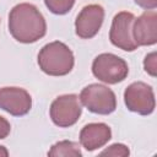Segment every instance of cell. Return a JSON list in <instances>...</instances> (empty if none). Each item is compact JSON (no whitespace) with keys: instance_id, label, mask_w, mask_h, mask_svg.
I'll use <instances>...</instances> for the list:
<instances>
[{"instance_id":"10","label":"cell","mask_w":157,"mask_h":157,"mask_svg":"<svg viewBox=\"0 0 157 157\" xmlns=\"http://www.w3.org/2000/svg\"><path fill=\"white\" fill-rule=\"evenodd\" d=\"M132 34L137 45H153L157 43V13L155 10H147L135 18Z\"/></svg>"},{"instance_id":"15","label":"cell","mask_w":157,"mask_h":157,"mask_svg":"<svg viewBox=\"0 0 157 157\" xmlns=\"http://www.w3.org/2000/svg\"><path fill=\"white\" fill-rule=\"evenodd\" d=\"M144 69L152 77H155L157 75V53L156 52H152V53H150L145 56Z\"/></svg>"},{"instance_id":"12","label":"cell","mask_w":157,"mask_h":157,"mask_svg":"<svg viewBox=\"0 0 157 157\" xmlns=\"http://www.w3.org/2000/svg\"><path fill=\"white\" fill-rule=\"evenodd\" d=\"M48 156L50 157H81L82 152L78 144L69 140H63L54 144L48 151Z\"/></svg>"},{"instance_id":"16","label":"cell","mask_w":157,"mask_h":157,"mask_svg":"<svg viewBox=\"0 0 157 157\" xmlns=\"http://www.w3.org/2000/svg\"><path fill=\"white\" fill-rule=\"evenodd\" d=\"M10 131H11V125H10V123H9L4 117L0 115V140L6 139V137L9 136V134H10Z\"/></svg>"},{"instance_id":"2","label":"cell","mask_w":157,"mask_h":157,"mask_svg":"<svg viewBox=\"0 0 157 157\" xmlns=\"http://www.w3.org/2000/svg\"><path fill=\"white\" fill-rule=\"evenodd\" d=\"M75 64L71 49L63 42L54 40L45 44L38 53V65L40 70L50 76L67 75Z\"/></svg>"},{"instance_id":"8","label":"cell","mask_w":157,"mask_h":157,"mask_svg":"<svg viewBox=\"0 0 157 157\" xmlns=\"http://www.w3.org/2000/svg\"><path fill=\"white\" fill-rule=\"evenodd\" d=\"M104 20V9L98 4L82 7L75 21V32L82 39L93 38L101 29Z\"/></svg>"},{"instance_id":"3","label":"cell","mask_w":157,"mask_h":157,"mask_svg":"<svg viewBox=\"0 0 157 157\" xmlns=\"http://www.w3.org/2000/svg\"><path fill=\"white\" fill-rule=\"evenodd\" d=\"M80 102L91 113L108 115L113 113L117 108L115 93L104 85L91 83L82 88L80 96Z\"/></svg>"},{"instance_id":"9","label":"cell","mask_w":157,"mask_h":157,"mask_svg":"<svg viewBox=\"0 0 157 157\" xmlns=\"http://www.w3.org/2000/svg\"><path fill=\"white\" fill-rule=\"evenodd\" d=\"M32 108L31 94L21 87L0 88V109L13 117L26 115Z\"/></svg>"},{"instance_id":"13","label":"cell","mask_w":157,"mask_h":157,"mask_svg":"<svg viewBox=\"0 0 157 157\" xmlns=\"http://www.w3.org/2000/svg\"><path fill=\"white\" fill-rule=\"evenodd\" d=\"M44 4L50 12L55 15H65L72 9L75 0H44Z\"/></svg>"},{"instance_id":"14","label":"cell","mask_w":157,"mask_h":157,"mask_svg":"<svg viewBox=\"0 0 157 157\" xmlns=\"http://www.w3.org/2000/svg\"><path fill=\"white\" fill-rule=\"evenodd\" d=\"M130 155L128 146L124 144H113L99 152V156H113V157H126Z\"/></svg>"},{"instance_id":"11","label":"cell","mask_w":157,"mask_h":157,"mask_svg":"<svg viewBox=\"0 0 157 157\" xmlns=\"http://www.w3.org/2000/svg\"><path fill=\"white\" fill-rule=\"evenodd\" d=\"M112 139V130L104 123H90L80 131V144L87 151L103 147Z\"/></svg>"},{"instance_id":"17","label":"cell","mask_w":157,"mask_h":157,"mask_svg":"<svg viewBox=\"0 0 157 157\" xmlns=\"http://www.w3.org/2000/svg\"><path fill=\"white\" fill-rule=\"evenodd\" d=\"M136 5L145 10H155L157 7V0H134Z\"/></svg>"},{"instance_id":"4","label":"cell","mask_w":157,"mask_h":157,"mask_svg":"<svg viewBox=\"0 0 157 157\" xmlns=\"http://www.w3.org/2000/svg\"><path fill=\"white\" fill-rule=\"evenodd\" d=\"M92 74L104 83L115 85L126 78L129 66L120 56L112 53H102L92 63Z\"/></svg>"},{"instance_id":"5","label":"cell","mask_w":157,"mask_h":157,"mask_svg":"<svg viewBox=\"0 0 157 157\" xmlns=\"http://www.w3.org/2000/svg\"><path fill=\"white\" fill-rule=\"evenodd\" d=\"M82 113V104L77 94H63L56 97L49 109L52 121L59 128H69L77 123Z\"/></svg>"},{"instance_id":"18","label":"cell","mask_w":157,"mask_h":157,"mask_svg":"<svg viewBox=\"0 0 157 157\" xmlns=\"http://www.w3.org/2000/svg\"><path fill=\"white\" fill-rule=\"evenodd\" d=\"M9 156V151L6 150L5 146H0V157H7Z\"/></svg>"},{"instance_id":"1","label":"cell","mask_w":157,"mask_h":157,"mask_svg":"<svg viewBox=\"0 0 157 157\" xmlns=\"http://www.w3.org/2000/svg\"><path fill=\"white\" fill-rule=\"evenodd\" d=\"M9 31L17 42L29 44L45 36L47 22L34 5L21 2L9 13Z\"/></svg>"},{"instance_id":"6","label":"cell","mask_w":157,"mask_h":157,"mask_svg":"<svg viewBox=\"0 0 157 157\" xmlns=\"http://www.w3.org/2000/svg\"><path fill=\"white\" fill-rule=\"evenodd\" d=\"M124 102L126 108L140 115H150L156 107L153 90L150 85L136 81L130 83L124 91Z\"/></svg>"},{"instance_id":"7","label":"cell","mask_w":157,"mask_h":157,"mask_svg":"<svg viewBox=\"0 0 157 157\" xmlns=\"http://www.w3.org/2000/svg\"><path fill=\"white\" fill-rule=\"evenodd\" d=\"M134 21L135 16L128 11L118 12L114 16L109 31V39L114 47L125 52H134L139 47L132 34Z\"/></svg>"}]
</instances>
